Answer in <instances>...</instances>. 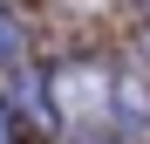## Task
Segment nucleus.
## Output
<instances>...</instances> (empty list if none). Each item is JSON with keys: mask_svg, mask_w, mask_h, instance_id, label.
Segmentation results:
<instances>
[{"mask_svg": "<svg viewBox=\"0 0 150 144\" xmlns=\"http://www.w3.org/2000/svg\"><path fill=\"white\" fill-rule=\"evenodd\" d=\"M109 103H116V82H109L96 62H75L68 76H55V82H48V110H55V117H75V124L109 117Z\"/></svg>", "mask_w": 150, "mask_h": 144, "instance_id": "obj_1", "label": "nucleus"}, {"mask_svg": "<svg viewBox=\"0 0 150 144\" xmlns=\"http://www.w3.org/2000/svg\"><path fill=\"white\" fill-rule=\"evenodd\" d=\"M14 62H21V28L0 14V69H14Z\"/></svg>", "mask_w": 150, "mask_h": 144, "instance_id": "obj_2", "label": "nucleus"}, {"mask_svg": "<svg viewBox=\"0 0 150 144\" xmlns=\"http://www.w3.org/2000/svg\"><path fill=\"white\" fill-rule=\"evenodd\" d=\"M0 144H14V117H7V103H0Z\"/></svg>", "mask_w": 150, "mask_h": 144, "instance_id": "obj_3", "label": "nucleus"}]
</instances>
